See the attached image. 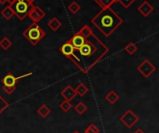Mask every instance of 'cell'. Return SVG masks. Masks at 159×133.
I'll list each match as a JSON object with an SVG mask.
<instances>
[{"label":"cell","instance_id":"obj_1","mask_svg":"<svg viewBox=\"0 0 159 133\" xmlns=\"http://www.w3.org/2000/svg\"><path fill=\"white\" fill-rule=\"evenodd\" d=\"M108 52V47L97 35L92 34L86 38L85 43L78 49H75V53L70 60L78 67L81 61L86 59L83 69V73L86 74Z\"/></svg>","mask_w":159,"mask_h":133},{"label":"cell","instance_id":"obj_2","mask_svg":"<svg viewBox=\"0 0 159 133\" xmlns=\"http://www.w3.org/2000/svg\"><path fill=\"white\" fill-rule=\"evenodd\" d=\"M123 19L110 7L106 8H102L92 19V24L106 37L112 35L122 24Z\"/></svg>","mask_w":159,"mask_h":133},{"label":"cell","instance_id":"obj_3","mask_svg":"<svg viewBox=\"0 0 159 133\" xmlns=\"http://www.w3.org/2000/svg\"><path fill=\"white\" fill-rule=\"evenodd\" d=\"M22 35L33 46H36L46 36V32L37 23L33 22L29 27H27L23 31Z\"/></svg>","mask_w":159,"mask_h":133},{"label":"cell","instance_id":"obj_4","mask_svg":"<svg viewBox=\"0 0 159 133\" xmlns=\"http://www.w3.org/2000/svg\"><path fill=\"white\" fill-rule=\"evenodd\" d=\"M10 6L14 11V16H16L20 21H23L27 17V14L33 5H30L21 0H17L14 4Z\"/></svg>","mask_w":159,"mask_h":133},{"label":"cell","instance_id":"obj_5","mask_svg":"<svg viewBox=\"0 0 159 133\" xmlns=\"http://www.w3.org/2000/svg\"><path fill=\"white\" fill-rule=\"evenodd\" d=\"M32 73H29L25 76H20V77H16L14 76L12 74H7L4 76V78L2 79V84H3V89L5 90L6 93L7 94H11L15 91L16 89V83L19 79L22 78V77H25V76H31Z\"/></svg>","mask_w":159,"mask_h":133},{"label":"cell","instance_id":"obj_6","mask_svg":"<svg viewBox=\"0 0 159 133\" xmlns=\"http://www.w3.org/2000/svg\"><path fill=\"white\" fill-rule=\"evenodd\" d=\"M45 16H46L45 11L38 6H34V5L32 6V7L30 8L29 12L27 14V17H29V19L34 23L39 22L41 20L44 19Z\"/></svg>","mask_w":159,"mask_h":133},{"label":"cell","instance_id":"obj_7","mask_svg":"<svg viewBox=\"0 0 159 133\" xmlns=\"http://www.w3.org/2000/svg\"><path fill=\"white\" fill-rule=\"evenodd\" d=\"M156 66L149 61V60H144L138 67L137 70L143 75V76L144 77H149L150 76H152L154 74V72L156 71Z\"/></svg>","mask_w":159,"mask_h":133},{"label":"cell","instance_id":"obj_8","mask_svg":"<svg viewBox=\"0 0 159 133\" xmlns=\"http://www.w3.org/2000/svg\"><path fill=\"white\" fill-rule=\"evenodd\" d=\"M120 120H121V122H123V123L127 126V128L129 129V128H131L136 122H138L139 117H138L137 116H135L134 113H133L131 110H128V111L121 117Z\"/></svg>","mask_w":159,"mask_h":133},{"label":"cell","instance_id":"obj_9","mask_svg":"<svg viewBox=\"0 0 159 133\" xmlns=\"http://www.w3.org/2000/svg\"><path fill=\"white\" fill-rule=\"evenodd\" d=\"M155 8L154 7L147 1H143L139 7H138V11L143 16V17H148L149 15H151L154 12Z\"/></svg>","mask_w":159,"mask_h":133},{"label":"cell","instance_id":"obj_10","mask_svg":"<svg viewBox=\"0 0 159 133\" xmlns=\"http://www.w3.org/2000/svg\"><path fill=\"white\" fill-rule=\"evenodd\" d=\"M60 51L61 54H63L66 58L71 59L75 53V48L72 46V44L69 41H66L65 43H63L61 48H60Z\"/></svg>","mask_w":159,"mask_h":133},{"label":"cell","instance_id":"obj_11","mask_svg":"<svg viewBox=\"0 0 159 133\" xmlns=\"http://www.w3.org/2000/svg\"><path fill=\"white\" fill-rule=\"evenodd\" d=\"M85 40H86V38L83 37V36L77 32V33L75 34L68 41L72 44V46L74 47L75 49H78V48L85 43Z\"/></svg>","mask_w":159,"mask_h":133},{"label":"cell","instance_id":"obj_12","mask_svg":"<svg viewBox=\"0 0 159 133\" xmlns=\"http://www.w3.org/2000/svg\"><path fill=\"white\" fill-rule=\"evenodd\" d=\"M61 95L67 101H72L75 98L76 96V93H75V89L71 86V85H68L66 86L61 92Z\"/></svg>","mask_w":159,"mask_h":133},{"label":"cell","instance_id":"obj_13","mask_svg":"<svg viewBox=\"0 0 159 133\" xmlns=\"http://www.w3.org/2000/svg\"><path fill=\"white\" fill-rule=\"evenodd\" d=\"M48 27L52 31V32H57L61 27V21L56 18V17H53L49 20V21L48 22Z\"/></svg>","mask_w":159,"mask_h":133},{"label":"cell","instance_id":"obj_14","mask_svg":"<svg viewBox=\"0 0 159 133\" xmlns=\"http://www.w3.org/2000/svg\"><path fill=\"white\" fill-rule=\"evenodd\" d=\"M0 14L2 15V17H3L4 19H6L7 21H8V20H10V19L14 16V11H13L11 6H10V5H7V7H5L1 10Z\"/></svg>","mask_w":159,"mask_h":133},{"label":"cell","instance_id":"obj_15","mask_svg":"<svg viewBox=\"0 0 159 133\" xmlns=\"http://www.w3.org/2000/svg\"><path fill=\"white\" fill-rule=\"evenodd\" d=\"M78 33H79L83 37H85V38H88V37H89L92 34H94L93 30H92V29L90 28V26L88 25V24L84 25V26L78 31Z\"/></svg>","mask_w":159,"mask_h":133},{"label":"cell","instance_id":"obj_16","mask_svg":"<svg viewBox=\"0 0 159 133\" xmlns=\"http://www.w3.org/2000/svg\"><path fill=\"white\" fill-rule=\"evenodd\" d=\"M75 90L76 95H78L80 97H84L89 92V88L84 83H80Z\"/></svg>","mask_w":159,"mask_h":133},{"label":"cell","instance_id":"obj_17","mask_svg":"<svg viewBox=\"0 0 159 133\" xmlns=\"http://www.w3.org/2000/svg\"><path fill=\"white\" fill-rule=\"evenodd\" d=\"M105 100H106L110 104H115V103L119 100V96H118V94H116L114 90H111V91L105 96Z\"/></svg>","mask_w":159,"mask_h":133},{"label":"cell","instance_id":"obj_18","mask_svg":"<svg viewBox=\"0 0 159 133\" xmlns=\"http://www.w3.org/2000/svg\"><path fill=\"white\" fill-rule=\"evenodd\" d=\"M96 4H98L102 8L110 7L114 3L118 2V0H93Z\"/></svg>","mask_w":159,"mask_h":133},{"label":"cell","instance_id":"obj_19","mask_svg":"<svg viewBox=\"0 0 159 133\" xmlns=\"http://www.w3.org/2000/svg\"><path fill=\"white\" fill-rule=\"evenodd\" d=\"M68 10L72 13V14H76L77 12H79L81 10V6L79 5V3H77L76 1H72L70 3V5L68 6Z\"/></svg>","mask_w":159,"mask_h":133},{"label":"cell","instance_id":"obj_20","mask_svg":"<svg viewBox=\"0 0 159 133\" xmlns=\"http://www.w3.org/2000/svg\"><path fill=\"white\" fill-rule=\"evenodd\" d=\"M125 50L128 54L129 55H133L135 54V52H137L138 50V46L134 43V42H129L127 44V46L125 47Z\"/></svg>","mask_w":159,"mask_h":133},{"label":"cell","instance_id":"obj_21","mask_svg":"<svg viewBox=\"0 0 159 133\" xmlns=\"http://www.w3.org/2000/svg\"><path fill=\"white\" fill-rule=\"evenodd\" d=\"M12 46V41L7 37V36H4L1 40H0V48L4 50H7L10 47Z\"/></svg>","mask_w":159,"mask_h":133},{"label":"cell","instance_id":"obj_22","mask_svg":"<svg viewBox=\"0 0 159 133\" xmlns=\"http://www.w3.org/2000/svg\"><path fill=\"white\" fill-rule=\"evenodd\" d=\"M37 113L39 116H41L43 118L47 117L49 114H50V109L46 105V104H43L38 110H37Z\"/></svg>","mask_w":159,"mask_h":133},{"label":"cell","instance_id":"obj_23","mask_svg":"<svg viewBox=\"0 0 159 133\" xmlns=\"http://www.w3.org/2000/svg\"><path fill=\"white\" fill-rule=\"evenodd\" d=\"M87 106L82 103V102H80V103H78L75 106V112L76 113H78L79 115H83L86 111H87Z\"/></svg>","mask_w":159,"mask_h":133},{"label":"cell","instance_id":"obj_24","mask_svg":"<svg viewBox=\"0 0 159 133\" xmlns=\"http://www.w3.org/2000/svg\"><path fill=\"white\" fill-rule=\"evenodd\" d=\"M60 108H61L64 113H67V112L72 108L71 101H67V100H65L64 102H62V103L60 104Z\"/></svg>","mask_w":159,"mask_h":133},{"label":"cell","instance_id":"obj_25","mask_svg":"<svg viewBox=\"0 0 159 133\" xmlns=\"http://www.w3.org/2000/svg\"><path fill=\"white\" fill-rule=\"evenodd\" d=\"M118 2L120 3V5H121L124 8L128 9V8H129V7L134 4L135 0H118Z\"/></svg>","mask_w":159,"mask_h":133},{"label":"cell","instance_id":"obj_26","mask_svg":"<svg viewBox=\"0 0 159 133\" xmlns=\"http://www.w3.org/2000/svg\"><path fill=\"white\" fill-rule=\"evenodd\" d=\"M99 132V130L97 129V127L94 125V124H91L87 130H86V131L85 133H98Z\"/></svg>","mask_w":159,"mask_h":133},{"label":"cell","instance_id":"obj_27","mask_svg":"<svg viewBox=\"0 0 159 133\" xmlns=\"http://www.w3.org/2000/svg\"><path fill=\"white\" fill-rule=\"evenodd\" d=\"M7 106H8V103H7L3 98L0 96V113H1V112H3V111H4Z\"/></svg>","mask_w":159,"mask_h":133},{"label":"cell","instance_id":"obj_28","mask_svg":"<svg viewBox=\"0 0 159 133\" xmlns=\"http://www.w3.org/2000/svg\"><path fill=\"white\" fill-rule=\"evenodd\" d=\"M21 1H24V2H26V3H28V4H30V5H34V2L35 0H21Z\"/></svg>","mask_w":159,"mask_h":133},{"label":"cell","instance_id":"obj_29","mask_svg":"<svg viewBox=\"0 0 159 133\" xmlns=\"http://www.w3.org/2000/svg\"><path fill=\"white\" fill-rule=\"evenodd\" d=\"M16 1H17V0H7V2L9 5H12V4H14Z\"/></svg>","mask_w":159,"mask_h":133},{"label":"cell","instance_id":"obj_30","mask_svg":"<svg viewBox=\"0 0 159 133\" xmlns=\"http://www.w3.org/2000/svg\"><path fill=\"white\" fill-rule=\"evenodd\" d=\"M6 3H7V0H0V5H4V4H6Z\"/></svg>","mask_w":159,"mask_h":133},{"label":"cell","instance_id":"obj_31","mask_svg":"<svg viewBox=\"0 0 159 133\" xmlns=\"http://www.w3.org/2000/svg\"><path fill=\"white\" fill-rule=\"evenodd\" d=\"M135 133H143V131H142L141 130H138V131H136Z\"/></svg>","mask_w":159,"mask_h":133},{"label":"cell","instance_id":"obj_32","mask_svg":"<svg viewBox=\"0 0 159 133\" xmlns=\"http://www.w3.org/2000/svg\"><path fill=\"white\" fill-rule=\"evenodd\" d=\"M74 133H79L78 131H75V132H74Z\"/></svg>","mask_w":159,"mask_h":133},{"label":"cell","instance_id":"obj_33","mask_svg":"<svg viewBox=\"0 0 159 133\" xmlns=\"http://www.w3.org/2000/svg\"><path fill=\"white\" fill-rule=\"evenodd\" d=\"M143 1H145V0H143Z\"/></svg>","mask_w":159,"mask_h":133}]
</instances>
